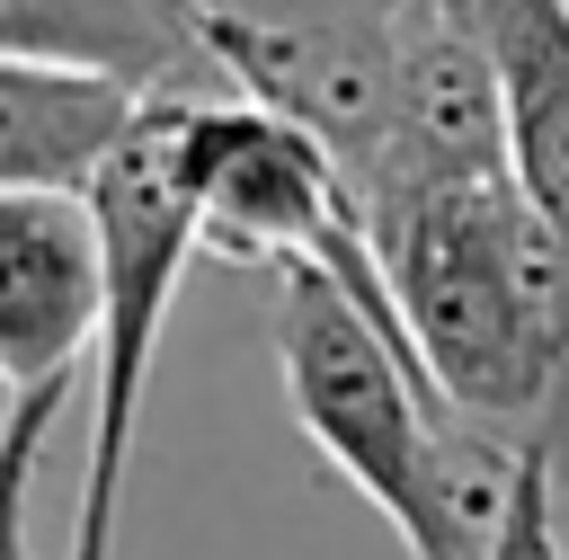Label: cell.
Wrapping results in <instances>:
<instances>
[{
	"label": "cell",
	"instance_id": "3",
	"mask_svg": "<svg viewBox=\"0 0 569 560\" xmlns=\"http://www.w3.org/2000/svg\"><path fill=\"white\" fill-rule=\"evenodd\" d=\"M187 107L196 98H151L133 142L89 187V213L107 240V338H98V373H89V480H80L71 551H107V560H116V507H124L151 356H160L187 258H204L196 178H187Z\"/></svg>",
	"mask_w": 569,
	"mask_h": 560
},
{
	"label": "cell",
	"instance_id": "4",
	"mask_svg": "<svg viewBox=\"0 0 569 560\" xmlns=\"http://www.w3.org/2000/svg\"><path fill=\"white\" fill-rule=\"evenodd\" d=\"M400 9L409 0H196V36L222 89L302 124L356 196L391 133Z\"/></svg>",
	"mask_w": 569,
	"mask_h": 560
},
{
	"label": "cell",
	"instance_id": "8",
	"mask_svg": "<svg viewBox=\"0 0 569 560\" xmlns=\"http://www.w3.org/2000/svg\"><path fill=\"white\" fill-rule=\"evenodd\" d=\"M0 62L98 71L133 98H222L196 0H0Z\"/></svg>",
	"mask_w": 569,
	"mask_h": 560
},
{
	"label": "cell",
	"instance_id": "10",
	"mask_svg": "<svg viewBox=\"0 0 569 560\" xmlns=\"http://www.w3.org/2000/svg\"><path fill=\"white\" fill-rule=\"evenodd\" d=\"M507 71V160H516V196L525 213L560 240L569 258V18L551 36H533L525 53L498 62Z\"/></svg>",
	"mask_w": 569,
	"mask_h": 560
},
{
	"label": "cell",
	"instance_id": "12",
	"mask_svg": "<svg viewBox=\"0 0 569 560\" xmlns=\"http://www.w3.org/2000/svg\"><path fill=\"white\" fill-rule=\"evenodd\" d=\"M436 9H445V18H462L498 62H507V53H525L533 36H551V27L569 18V0H436Z\"/></svg>",
	"mask_w": 569,
	"mask_h": 560
},
{
	"label": "cell",
	"instance_id": "2",
	"mask_svg": "<svg viewBox=\"0 0 569 560\" xmlns=\"http://www.w3.org/2000/svg\"><path fill=\"white\" fill-rule=\"evenodd\" d=\"M347 213L436 400L569 480V258L516 178L373 187Z\"/></svg>",
	"mask_w": 569,
	"mask_h": 560
},
{
	"label": "cell",
	"instance_id": "11",
	"mask_svg": "<svg viewBox=\"0 0 569 560\" xmlns=\"http://www.w3.org/2000/svg\"><path fill=\"white\" fill-rule=\"evenodd\" d=\"M489 560H569V533H560V471L551 462H516V489H507V516H498V542Z\"/></svg>",
	"mask_w": 569,
	"mask_h": 560
},
{
	"label": "cell",
	"instance_id": "5",
	"mask_svg": "<svg viewBox=\"0 0 569 560\" xmlns=\"http://www.w3.org/2000/svg\"><path fill=\"white\" fill-rule=\"evenodd\" d=\"M107 338V240L89 196H0V462H9V524H27L36 453L71 409V373Z\"/></svg>",
	"mask_w": 569,
	"mask_h": 560
},
{
	"label": "cell",
	"instance_id": "1",
	"mask_svg": "<svg viewBox=\"0 0 569 560\" xmlns=\"http://www.w3.org/2000/svg\"><path fill=\"white\" fill-rule=\"evenodd\" d=\"M276 382L302 444L409 542V560H489L525 453L436 400L382 302L356 213L320 258L276 276Z\"/></svg>",
	"mask_w": 569,
	"mask_h": 560
},
{
	"label": "cell",
	"instance_id": "9",
	"mask_svg": "<svg viewBox=\"0 0 569 560\" xmlns=\"http://www.w3.org/2000/svg\"><path fill=\"white\" fill-rule=\"evenodd\" d=\"M151 98L98 71L0 62V196H89Z\"/></svg>",
	"mask_w": 569,
	"mask_h": 560
},
{
	"label": "cell",
	"instance_id": "7",
	"mask_svg": "<svg viewBox=\"0 0 569 560\" xmlns=\"http://www.w3.org/2000/svg\"><path fill=\"white\" fill-rule=\"evenodd\" d=\"M471 178H516V160H507V71L462 18H445L436 0H409L400 9L391 133H382V160L356 196H373V187H471Z\"/></svg>",
	"mask_w": 569,
	"mask_h": 560
},
{
	"label": "cell",
	"instance_id": "13",
	"mask_svg": "<svg viewBox=\"0 0 569 560\" xmlns=\"http://www.w3.org/2000/svg\"><path fill=\"white\" fill-rule=\"evenodd\" d=\"M71 560H98V551H71Z\"/></svg>",
	"mask_w": 569,
	"mask_h": 560
},
{
	"label": "cell",
	"instance_id": "6",
	"mask_svg": "<svg viewBox=\"0 0 569 560\" xmlns=\"http://www.w3.org/2000/svg\"><path fill=\"white\" fill-rule=\"evenodd\" d=\"M187 178H196V222H204V249L231 258V267H302L329 249V231L347 222V178L338 160L249 107V98H196L187 107Z\"/></svg>",
	"mask_w": 569,
	"mask_h": 560
}]
</instances>
